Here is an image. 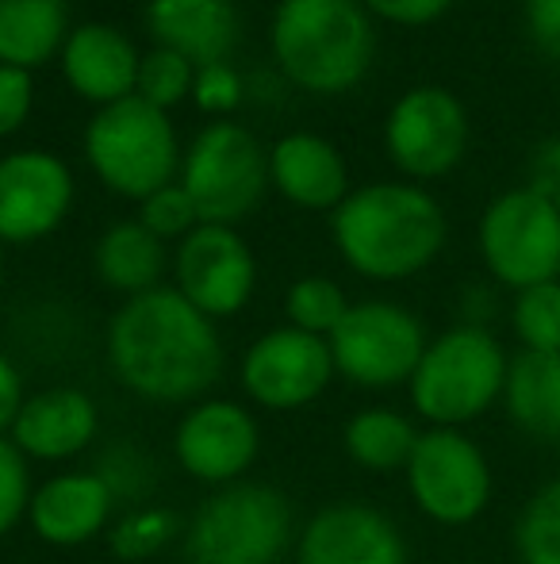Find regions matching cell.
Here are the masks:
<instances>
[{"instance_id": "6da1fadb", "label": "cell", "mask_w": 560, "mask_h": 564, "mask_svg": "<svg viewBox=\"0 0 560 564\" xmlns=\"http://www.w3.org/2000/svg\"><path fill=\"white\" fill-rule=\"evenodd\" d=\"M108 365L139 400H200L223 372L216 323L196 312L177 289H150L131 296L108 323Z\"/></svg>"}, {"instance_id": "7a4b0ae2", "label": "cell", "mask_w": 560, "mask_h": 564, "mask_svg": "<svg viewBox=\"0 0 560 564\" xmlns=\"http://www.w3.org/2000/svg\"><path fill=\"white\" fill-rule=\"evenodd\" d=\"M334 246L369 281H407L446 246V216L419 185H369L334 208Z\"/></svg>"}, {"instance_id": "3957f363", "label": "cell", "mask_w": 560, "mask_h": 564, "mask_svg": "<svg viewBox=\"0 0 560 564\" xmlns=\"http://www.w3.org/2000/svg\"><path fill=\"white\" fill-rule=\"evenodd\" d=\"M273 54L307 93H345L373 62V23L361 0H281Z\"/></svg>"}, {"instance_id": "277c9868", "label": "cell", "mask_w": 560, "mask_h": 564, "mask_svg": "<svg viewBox=\"0 0 560 564\" xmlns=\"http://www.w3.org/2000/svg\"><path fill=\"white\" fill-rule=\"evenodd\" d=\"M510 357L503 354L499 338L480 323H461L433 341L411 377V408L430 426L461 431L480 419L507 384Z\"/></svg>"}, {"instance_id": "5b68a950", "label": "cell", "mask_w": 560, "mask_h": 564, "mask_svg": "<svg viewBox=\"0 0 560 564\" xmlns=\"http://www.w3.org/2000/svg\"><path fill=\"white\" fill-rule=\"evenodd\" d=\"M292 542V507L270 484L239 480L216 488L188 522L193 564H277Z\"/></svg>"}, {"instance_id": "8992f818", "label": "cell", "mask_w": 560, "mask_h": 564, "mask_svg": "<svg viewBox=\"0 0 560 564\" xmlns=\"http://www.w3.org/2000/svg\"><path fill=\"white\" fill-rule=\"evenodd\" d=\"M85 154L112 193L146 200L157 188L173 185L177 134L162 108L146 105L142 97H123L92 116Z\"/></svg>"}, {"instance_id": "52a82bcc", "label": "cell", "mask_w": 560, "mask_h": 564, "mask_svg": "<svg viewBox=\"0 0 560 564\" xmlns=\"http://www.w3.org/2000/svg\"><path fill=\"white\" fill-rule=\"evenodd\" d=\"M265 181H270V158L262 142L231 119L196 134L185 154V170H180V188L196 204L200 224L219 227H231L234 219L250 216L262 200Z\"/></svg>"}, {"instance_id": "ba28073f", "label": "cell", "mask_w": 560, "mask_h": 564, "mask_svg": "<svg viewBox=\"0 0 560 564\" xmlns=\"http://www.w3.org/2000/svg\"><path fill=\"white\" fill-rule=\"evenodd\" d=\"M480 253L487 273L515 292L560 281V212L530 185L495 196L480 219Z\"/></svg>"}, {"instance_id": "9c48e42d", "label": "cell", "mask_w": 560, "mask_h": 564, "mask_svg": "<svg viewBox=\"0 0 560 564\" xmlns=\"http://www.w3.org/2000/svg\"><path fill=\"white\" fill-rule=\"evenodd\" d=\"M330 357L334 372L358 388H396L411 384L426 354V330L407 307L388 300L350 304L334 327Z\"/></svg>"}, {"instance_id": "30bf717a", "label": "cell", "mask_w": 560, "mask_h": 564, "mask_svg": "<svg viewBox=\"0 0 560 564\" xmlns=\"http://www.w3.org/2000/svg\"><path fill=\"white\" fill-rule=\"evenodd\" d=\"M407 491L415 507L441 527H464L480 519L492 499V468L472 438L449 426H430L419 434L407 460Z\"/></svg>"}, {"instance_id": "8fae6325", "label": "cell", "mask_w": 560, "mask_h": 564, "mask_svg": "<svg viewBox=\"0 0 560 564\" xmlns=\"http://www.w3.org/2000/svg\"><path fill=\"white\" fill-rule=\"evenodd\" d=\"M384 142H388L392 162L407 177H446L449 170H457L469 147V116L449 89L419 85L404 93L388 112Z\"/></svg>"}, {"instance_id": "7c38bea8", "label": "cell", "mask_w": 560, "mask_h": 564, "mask_svg": "<svg viewBox=\"0 0 560 564\" xmlns=\"http://www.w3.org/2000/svg\"><path fill=\"white\" fill-rule=\"evenodd\" d=\"M334 380L330 341L299 327L265 330L242 357V388L257 408L299 411Z\"/></svg>"}, {"instance_id": "4fadbf2b", "label": "cell", "mask_w": 560, "mask_h": 564, "mask_svg": "<svg viewBox=\"0 0 560 564\" xmlns=\"http://www.w3.org/2000/svg\"><path fill=\"white\" fill-rule=\"evenodd\" d=\"M177 292L204 312L211 323L231 319L250 304L257 284V265L250 246L231 227L200 224L188 238H180L177 261Z\"/></svg>"}, {"instance_id": "5bb4252c", "label": "cell", "mask_w": 560, "mask_h": 564, "mask_svg": "<svg viewBox=\"0 0 560 564\" xmlns=\"http://www.w3.org/2000/svg\"><path fill=\"white\" fill-rule=\"evenodd\" d=\"M257 446H262V434L254 415L234 400H196L173 431L177 465L211 488L239 484L254 465Z\"/></svg>"}, {"instance_id": "9a60e30c", "label": "cell", "mask_w": 560, "mask_h": 564, "mask_svg": "<svg viewBox=\"0 0 560 564\" xmlns=\"http://www.w3.org/2000/svg\"><path fill=\"white\" fill-rule=\"evenodd\" d=\"M74 177L54 154L20 150L0 158V246L35 242L66 219Z\"/></svg>"}, {"instance_id": "2e32d148", "label": "cell", "mask_w": 560, "mask_h": 564, "mask_svg": "<svg viewBox=\"0 0 560 564\" xmlns=\"http://www.w3.org/2000/svg\"><path fill=\"white\" fill-rule=\"evenodd\" d=\"M296 564H407V545L396 522L376 507L330 503L307 519Z\"/></svg>"}, {"instance_id": "e0dca14e", "label": "cell", "mask_w": 560, "mask_h": 564, "mask_svg": "<svg viewBox=\"0 0 560 564\" xmlns=\"http://www.w3.org/2000/svg\"><path fill=\"white\" fill-rule=\"evenodd\" d=\"M116 514V496L97 468L81 473H58L46 484H39L28 507V522L35 538L58 550L92 542L97 534H108Z\"/></svg>"}, {"instance_id": "ac0fdd59", "label": "cell", "mask_w": 560, "mask_h": 564, "mask_svg": "<svg viewBox=\"0 0 560 564\" xmlns=\"http://www.w3.org/2000/svg\"><path fill=\"white\" fill-rule=\"evenodd\" d=\"M100 411L81 388H46L23 400L12 426V446L28 460H69L92 446Z\"/></svg>"}, {"instance_id": "d6986e66", "label": "cell", "mask_w": 560, "mask_h": 564, "mask_svg": "<svg viewBox=\"0 0 560 564\" xmlns=\"http://www.w3.org/2000/svg\"><path fill=\"white\" fill-rule=\"evenodd\" d=\"M142 54L131 46L128 35H120L108 23H81L62 46V69L74 85L77 97L116 105L123 97H135Z\"/></svg>"}, {"instance_id": "ffe728a7", "label": "cell", "mask_w": 560, "mask_h": 564, "mask_svg": "<svg viewBox=\"0 0 560 564\" xmlns=\"http://www.w3.org/2000/svg\"><path fill=\"white\" fill-rule=\"evenodd\" d=\"M146 28L157 46L204 69L227 62L239 39V15L231 0H150Z\"/></svg>"}, {"instance_id": "44dd1931", "label": "cell", "mask_w": 560, "mask_h": 564, "mask_svg": "<svg viewBox=\"0 0 560 564\" xmlns=\"http://www.w3.org/2000/svg\"><path fill=\"white\" fill-rule=\"evenodd\" d=\"M270 177L299 208L327 212L345 200V162L319 134H284L270 154Z\"/></svg>"}, {"instance_id": "7402d4cb", "label": "cell", "mask_w": 560, "mask_h": 564, "mask_svg": "<svg viewBox=\"0 0 560 564\" xmlns=\"http://www.w3.org/2000/svg\"><path fill=\"white\" fill-rule=\"evenodd\" d=\"M507 415L526 438L560 446V354L523 349L510 357L503 384Z\"/></svg>"}, {"instance_id": "603a6c76", "label": "cell", "mask_w": 560, "mask_h": 564, "mask_svg": "<svg viewBox=\"0 0 560 564\" xmlns=\"http://www.w3.org/2000/svg\"><path fill=\"white\" fill-rule=\"evenodd\" d=\"M66 0H0V66L35 69L66 46Z\"/></svg>"}, {"instance_id": "cb8c5ba5", "label": "cell", "mask_w": 560, "mask_h": 564, "mask_svg": "<svg viewBox=\"0 0 560 564\" xmlns=\"http://www.w3.org/2000/svg\"><path fill=\"white\" fill-rule=\"evenodd\" d=\"M165 269V246L142 224H116L105 230L97 246V273L108 289L123 296H142L157 289V276Z\"/></svg>"}, {"instance_id": "d4e9b609", "label": "cell", "mask_w": 560, "mask_h": 564, "mask_svg": "<svg viewBox=\"0 0 560 564\" xmlns=\"http://www.w3.org/2000/svg\"><path fill=\"white\" fill-rule=\"evenodd\" d=\"M419 426L392 408H365L345 423V453L353 465L365 473H399L407 468L415 446H419Z\"/></svg>"}, {"instance_id": "484cf974", "label": "cell", "mask_w": 560, "mask_h": 564, "mask_svg": "<svg viewBox=\"0 0 560 564\" xmlns=\"http://www.w3.org/2000/svg\"><path fill=\"white\" fill-rule=\"evenodd\" d=\"M515 553L523 564H560V476L526 499L515 522Z\"/></svg>"}, {"instance_id": "4316f807", "label": "cell", "mask_w": 560, "mask_h": 564, "mask_svg": "<svg viewBox=\"0 0 560 564\" xmlns=\"http://www.w3.org/2000/svg\"><path fill=\"white\" fill-rule=\"evenodd\" d=\"M180 534V519L169 511V507H131L128 514L108 527V545L120 561H150Z\"/></svg>"}, {"instance_id": "83f0119b", "label": "cell", "mask_w": 560, "mask_h": 564, "mask_svg": "<svg viewBox=\"0 0 560 564\" xmlns=\"http://www.w3.org/2000/svg\"><path fill=\"white\" fill-rule=\"evenodd\" d=\"M510 327H515L523 349L560 354V281H546L515 292Z\"/></svg>"}, {"instance_id": "f1b7e54d", "label": "cell", "mask_w": 560, "mask_h": 564, "mask_svg": "<svg viewBox=\"0 0 560 564\" xmlns=\"http://www.w3.org/2000/svg\"><path fill=\"white\" fill-rule=\"evenodd\" d=\"M284 312H288V327L330 338L338 323H342V315L350 312V304H345V292L334 281H327V276H304V281H296L288 289Z\"/></svg>"}, {"instance_id": "f546056e", "label": "cell", "mask_w": 560, "mask_h": 564, "mask_svg": "<svg viewBox=\"0 0 560 564\" xmlns=\"http://www.w3.org/2000/svg\"><path fill=\"white\" fill-rule=\"evenodd\" d=\"M193 82H196L193 62L180 58V54H173V51H165V46H157V51L142 54L135 97H142L146 105H154L165 112V108L180 105V100L188 97Z\"/></svg>"}, {"instance_id": "4dcf8cb0", "label": "cell", "mask_w": 560, "mask_h": 564, "mask_svg": "<svg viewBox=\"0 0 560 564\" xmlns=\"http://www.w3.org/2000/svg\"><path fill=\"white\" fill-rule=\"evenodd\" d=\"M31 468L28 457L12 446V438H0V538L12 534L31 507Z\"/></svg>"}, {"instance_id": "1f68e13d", "label": "cell", "mask_w": 560, "mask_h": 564, "mask_svg": "<svg viewBox=\"0 0 560 564\" xmlns=\"http://www.w3.org/2000/svg\"><path fill=\"white\" fill-rule=\"evenodd\" d=\"M139 224L154 238H188L196 227H200V216H196V204L188 200L185 188L165 185V188H157L154 196L142 200Z\"/></svg>"}, {"instance_id": "d6a6232c", "label": "cell", "mask_w": 560, "mask_h": 564, "mask_svg": "<svg viewBox=\"0 0 560 564\" xmlns=\"http://www.w3.org/2000/svg\"><path fill=\"white\" fill-rule=\"evenodd\" d=\"M97 473H100V480L112 488L116 503H139V499L146 496L150 480H154V465H150L135 446L108 449L105 457H100Z\"/></svg>"}, {"instance_id": "836d02e7", "label": "cell", "mask_w": 560, "mask_h": 564, "mask_svg": "<svg viewBox=\"0 0 560 564\" xmlns=\"http://www.w3.org/2000/svg\"><path fill=\"white\" fill-rule=\"evenodd\" d=\"M193 93H196V100H200V108H211V112H231V108L242 100V82L227 62H219V66L196 69Z\"/></svg>"}, {"instance_id": "e575fe53", "label": "cell", "mask_w": 560, "mask_h": 564, "mask_svg": "<svg viewBox=\"0 0 560 564\" xmlns=\"http://www.w3.org/2000/svg\"><path fill=\"white\" fill-rule=\"evenodd\" d=\"M31 74L15 66H0V139L12 134L31 112Z\"/></svg>"}, {"instance_id": "d590c367", "label": "cell", "mask_w": 560, "mask_h": 564, "mask_svg": "<svg viewBox=\"0 0 560 564\" xmlns=\"http://www.w3.org/2000/svg\"><path fill=\"white\" fill-rule=\"evenodd\" d=\"M526 35L546 58L560 62V0H526L523 4Z\"/></svg>"}, {"instance_id": "8d00e7d4", "label": "cell", "mask_w": 560, "mask_h": 564, "mask_svg": "<svg viewBox=\"0 0 560 564\" xmlns=\"http://www.w3.org/2000/svg\"><path fill=\"white\" fill-rule=\"evenodd\" d=\"M453 0H361V8L381 20L404 23V28H422V23L438 20V15L449 12Z\"/></svg>"}, {"instance_id": "74e56055", "label": "cell", "mask_w": 560, "mask_h": 564, "mask_svg": "<svg viewBox=\"0 0 560 564\" xmlns=\"http://www.w3.org/2000/svg\"><path fill=\"white\" fill-rule=\"evenodd\" d=\"M530 188L560 212V134L538 142L530 154Z\"/></svg>"}, {"instance_id": "f35d334b", "label": "cell", "mask_w": 560, "mask_h": 564, "mask_svg": "<svg viewBox=\"0 0 560 564\" xmlns=\"http://www.w3.org/2000/svg\"><path fill=\"white\" fill-rule=\"evenodd\" d=\"M23 400H28V392H23L20 369H15L4 354H0V438H8V434H12Z\"/></svg>"}, {"instance_id": "ab89813d", "label": "cell", "mask_w": 560, "mask_h": 564, "mask_svg": "<svg viewBox=\"0 0 560 564\" xmlns=\"http://www.w3.org/2000/svg\"><path fill=\"white\" fill-rule=\"evenodd\" d=\"M0 269H4V253H0Z\"/></svg>"}]
</instances>
